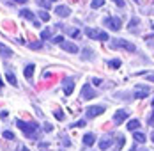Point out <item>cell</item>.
Wrapping results in <instances>:
<instances>
[{"mask_svg": "<svg viewBox=\"0 0 154 151\" xmlns=\"http://www.w3.org/2000/svg\"><path fill=\"white\" fill-rule=\"evenodd\" d=\"M16 124L20 126V130H23L25 133L29 137H35V132H37V126L34 124V123H25V121H21V119H18L16 121Z\"/></svg>", "mask_w": 154, "mask_h": 151, "instance_id": "cell-1", "label": "cell"}, {"mask_svg": "<svg viewBox=\"0 0 154 151\" xmlns=\"http://www.w3.org/2000/svg\"><path fill=\"white\" fill-rule=\"evenodd\" d=\"M113 46H115V48L128 50V52H135V50H137L133 43H129V41H126V39H113Z\"/></svg>", "mask_w": 154, "mask_h": 151, "instance_id": "cell-2", "label": "cell"}, {"mask_svg": "<svg viewBox=\"0 0 154 151\" xmlns=\"http://www.w3.org/2000/svg\"><path fill=\"white\" fill-rule=\"evenodd\" d=\"M105 25H106L110 30L117 32V30H121V20H119V18H115V16H110V18L105 20Z\"/></svg>", "mask_w": 154, "mask_h": 151, "instance_id": "cell-3", "label": "cell"}, {"mask_svg": "<svg viewBox=\"0 0 154 151\" xmlns=\"http://www.w3.org/2000/svg\"><path fill=\"white\" fill-rule=\"evenodd\" d=\"M149 92H151V89H149L147 85H137V87H135V92H133V96L138 98V100H143L145 96H149Z\"/></svg>", "mask_w": 154, "mask_h": 151, "instance_id": "cell-4", "label": "cell"}, {"mask_svg": "<svg viewBox=\"0 0 154 151\" xmlns=\"http://www.w3.org/2000/svg\"><path fill=\"white\" fill-rule=\"evenodd\" d=\"M82 96H83V100H92V98H96V91L92 89L91 84H85V85H83V89H82Z\"/></svg>", "mask_w": 154, "mask_h": 151, "instance_id": "cell-5", "label": "cell"}, {"mask_svg": "<svg viewBox=\"0 0 154 151\" xmlns=\"http://www.w3.org/2000/svg\"><path fill=\"white\" fill-rule=\"evenodd\" d=\"M128 110H117V112H113V124H121L122 121L128 119Z\"/></svg>", "mask_w": 154, "mask_h": 151, "instance_id": "cell-6", "label": "cell"}, {"mask_svg": "<svg viewBox=\"0 0 154 151\" xmlns=\"http://www.w3.org/2000/svg\"><path fill=\"white\" fill-rule=\"evenodd\" d=\"M103 112H105V107H99V105L89 107V108H87V117H96V116H99V114H103Z\"/></svg>", "mask_w": 154, "mask_h": 151, "instance_id": "cell-7", "label": "cell"}, {"mask_svg": "<svg viewBox=\"0 0 154 151\" xmlns=\"http://www.w3.org/2000/svg\"><path fill=\"white\" fill-rule=\"evenodd\" d=\"M55 13L60 16V18H66V16H69L71 9H69L67 5H57V7H55Z\"/></svg>", "mask_w": 154, "mask_h": 151, "instance_id": "cell-8", "label": "cell"}, {"mask_svg": "<svg viewBox=\"0 0 154 151\" xmlns=\"http://www.w3.org/2000/svg\"><path fill=\"white\" fill-rule=\"evenodd\" d=\"M73 91H75V80H69V78H66V82H64V92L69 96Z\"/></svg>", "mask_w": 154, "mask_h": 151, "instance_id": "cell-9", "label": "cell"}, {"mask_svg": "<svg viewBox=\"0 0 154 151\" xmlns=\"http://www.w3.org/2000/svg\"><path fill=\"white\" fill-rule=\"evenodd\" d=\"M60 46L66 50V52H69V53H76L78 52V46L75 45V43H67V41H64Z\"/></svg>", "mask_w": 154, "mask_h": 151, "instance_id": "cell-10", "label": "cell"}, {"mask_svg": "<svg viewBox=\"0 0 154 151\" xmlns=\"http://www.w3.org/2000/svg\"><path fill=\"white\" fill-rule=\"evenodd\" d=\"M94 142H96L94 133H87V135H83V144H85V146H92Z\"/></svg>", "mask_w": 154, "mask_h": 151, "instance_id": "cell-11", "label": "cell"}, {"mask_svg": "<svg viewBox=\"0 0 154 151\" xmlns=\"http://www.w3.org/2000/svg\"><path fill=\"white\" fill-rule=\"evenodd\" d=\"M0 53H2L4 57H11V55H13V50H11V48H7L4 43H0Z\"/></svg>", "mask_w": 154, "mask_h": 151, "instance_id": "cell-12", "label": "cell"}, {"mask_svg": "<svg viewBox=\"0 0 154 151\" xmlns=\"http://www.w3.org/2000/svg\"><path fill=\"white\" fill-rule=\"evenodd\" d=\"M85 34L91 39H99V30H96V29H85Z\"/></svg>", "mask_w": 154, "mask_h": 151, "instance_id": "cell-13", "label": "cell"}, {"mask_svg": "<svg viewBox=\"0 0 154 151\" xmlns=\"http://www.w3.org/2000/svg\"><path fill=\"white\" fill-rule=\"evenodd\" d=\"M23 75H25V78H29V80H30L32 75H34V64H29V66L23 69Z\"/></svg>", "mask_w": 154, "mask_h": 151, "instance_id": "cell-14", "label": "cell"}, {"mask_svg": "<svg viewBox=\"0 0 154 151\" xmlns=\"http://www.w3.org/2000/svg\"><path fill=\"white\" fill-rule=\"evenodd\" d=\"M21 16H23L25 20H29V21H35V18H34V14H32V11H29V9H23V11H21Z\"/></svg>", "mask_w": 154, "mask_h": 151, "instance_id": "cell-15", "label": "cell"}, {"mask_svg": "<svg viewBox=\"0 0 154 151\" xmlns=\"http://www.w3.org/2000/svg\"><path fill=\"white\" fill-rule=\"evenodd\" d=\"M138 126H140V121H137V119H133V121L128 123V130H131V132H137Z\"/></svg>", "mask_w": 154, "mask_h": 151, "instance_id": "cell-16", "label": "cell"}, {"mask_svg": "<svg viewBox=\"0 0 154 151\" xmlns=\"http://www.w3.org/2000/svg\"><path fill=\"white\" fill-rule=\"evenodd\" d=\"M110 146H112V140H110V139H103V140L99 142V149H103V151L108 149Z\"/></svg>", "mask_w": 154, "mask_h": 151, "instance_id": "cell-17", "label": "cell"}, {"mask_svg": "<svg viewBox=\"0 0 154 151\" xmlns=\"http://www.w3.org/2000/svg\"><path fill=\"white\" fill-rule=\"evenodd\" d=\"M51 37V29H45L43 32H41V41H46V39H50Z\"/></svg>", "mask_w": 154, "mask_h": 151, "instance_id": "cell-18", "label": "cell"}, {"mask_svg": "<svg viewBox=\"0 0 154 151\" xmlns=\"http://www.w3.org/2000/svg\"><path fill=\"white\" fill-rule=\"evenodd\" d=\"M135 140H137L138 144H143V142H145V135L140 133V132H135Z\"/></svg>", "mask_w": 154, "mask_h": 151, "instance_id": "cell-19", "label": "cell"}, {"mask_svg": "<svg viewBox=\"0 0 154 151\" xmlns=\"http://www.w3.org/2000/svg\"><path fill=\"white\" fill-rule=\"evenodd\" d=\"M7 80L13 84V85H18V80H16V75L14 73H11V71H7Z\"/></svg>", "mask_w": 154, "mask_h": 151, "instance_id": "cell-20", "label": "cell"}, {"mask_svg": "<svg viewBox=\"0 0 154 151\" xmlns=\"http://www.w3.org/2000/svg\"><path fill=\"white\" fill-rule=\"evenodd\" d=\"M103 4H105V0H92L91 7H92V9H97V7H103Z\"/></svg>", "mask_w": 154, "mask_h": 151, "instance_id": "cell-21", "label": "cell"}, {"mask_svg": "<svg viewBox=\"0 0 154 151\" xmlns=\"http://www.w3.org/2000/svg\"><path fill=\"white\" fill-rule=\"evenodd\" d=\"M29 48H30V50H39V48H43V41H37V43H29Z\"/></svg>", "mask_w": 154, "mask_h": 151, "instance_id": "cell-22", "label": "cell"}, {"mask_svg": "<svg viewBox=\"0 0 154 151\" xmlns=\"http://www.w3.org/2000/svg\"><path fill=\"white\" fill-rule=\"evenodd\" d=\"M108 66H110V68H121V60H119V59L110 60V62H108Z\"/></svg>", "mask_w": 154, "mask_h": 151, "instance_id": "cell-23", "label": "cell"}, {"mask_svg": "<svg viewBox=\"0 0 154 151\" xmlns=\"http://www.w3.org/2000/svg\"><path fill=\"white\" fill-rule=\"evenodd\" d=\"M2 135H4V139H11V140L14 139V133H13V132H9V130H5ZM14 140H16V139H14Z\"/></svg>", "mask_w": 154, "mask_h": 151, "instance_id": "cell-24", "label": "cell"}, {"mask_svg": "<svg viewBox=\"0 0 154 151\" xmlns=\"http://www.w3.org/2000/svg\"><path fill=\"white\" fill-rule=\"evenodd\" d=\"M39 18H41L43 21H48V20H50V14H48L46 11H41V13H39Z\"/></svg>", "mask_w": 154, "mask_h": 151, "instance_id": "cell-25", "label": "cell"}, {"mask_svg": "<svg viewBox=\"0 0 154 151\" xmlns=\"http://www.w3.org/2000/svg\"><path fill=\"white\" fill-rule=\"evenodd\" d=\"M53 43H55V45H62V43H64V37H62V36H55V37H53Z\"/></svg>", "mask_w": 154, "mask_h": 151, "instance_id": "cell-26", "label": "cell"}, {"mask_svg": "<svg viewBox=\"0 0 154 151\" xmlns=\"http://www.w3.org/2000/svg\"><path fill=\"white\" fill-rule=\"evenodd\" d=\"M55 117H57L59 121H64V114H62V110H57V112H55Z\"/></svg>", "mask_w": 154, "mask_h": 151, "instance_id": "cell-27", "label": "cell"}, {"mask_svg": "<svg viewBox=\"0 0 154 151\" xmlns=\"http://www.w3.org/2000/svg\"><path fill=\"white\" fill-rule=\"evenodd\" d=\"M99 39L101 41H108V34L106 32H99Z\"/></svg>", "mask_w": 154, "mask_h": 151, "instance_id": "cell-28", "label": "cell"}, {"mask_svg": "<svg viewBox=\"0 0 154 151\" xmlns=\"http://www.w3.org/2000/svg\"><path fill=\"white\" fill-rule=\"evenodd\" d=\"M75 128H80V126H85V119H82V121H78L76 124H73Z\"/></svg>", "mask_w": 154, "mask_h": 151, "instance_id": "cell-29", "label": "cell"}, {"mask_svg": "<svg viewBox=\"0 0 154 151\" xmlns=\"http://www.w3.org/2000/svg\"><path fill=\"white\" fill-rule=\"evenodd\" d=\"M112 2H115L119 7H124V0H112Z\"/></svg>", "mask_w": 154, "mask_h": 151, "instance_id": "cell-30", "label": "cell"}, {"mask_svg": "<svg viewBox=\"0 0 154 151\" xmlns=\"http://www.w3.org/2000/svg\"><path fill=\"white\" fill-rule=\"evenodd\" d=\"M137 23H138V18H133V20H131V23H129V27H135Z\"/></svg>", "mask_w": 154, "mask_h": 151, "instance_id": "cell-31", "label": "cell"}, {"mask_svg": "<svg viewBox=\"0 0 154 151\" xmlns=\"http://www.w3.org/2000/svg\"><path fill=\"white\" fill-rule=\"evenodd\" d=\"M92 84L94 85H99L101 84V78H92Z\"/></svg>", "mask_w": 154, "mask_h": 151, "instance_id": "cell-32", "label": "cell"}, {"mask_svg": "<svg viewBox=\"0 0 154 151\" xmlns=\"http://www.w3.org/2000/svg\"><path fill=\"white\" fill-rule=\"evenodd\" d=\"M149 124H151V126H152V124H154V112H152V116L149 117Z\"/></svg>", "mask_w": 154, "mask_h": 151, "instance_id": "cell-33", "label": "cell"}, {"mask_svg": "<svg viewBox=\"0 0 154 151\" xmlns=\"http://www.w3.org/2000/svg\"><path fill=\"white\" fill-rule=\"evenodd\" d=\"M78 36H80V30H73V37H75V39H76Z\"/></svg>", "mask_w": 154, "mask_h": 151, "instance_id": "cell-34", "label": "cell"}, {"mask_svg": "<svg viewBox=\"0 0 154 151\" xmlns=\"http://www.w3.org/2000/svg\"><path fill=\"white\" fill-rule=\"evenodd\" d=\"M0 117H7V110H2L0 112Z\"/></svg>", "mask_w": 154, "mask_h": 151, "instance_id": "cell-35", "label": "cell"}, {"mask_svg": "<svg viewBox=\"0 0 154 151\" xmlns=\"http://www.w3.org/2000/svg\"><path fill=\"white\" fill-rule=\"evenodd\" d=\"M45 130L46 132H51V124H45Z\"/></svg>", "mask_w": 154, "mask_h": 151, "instance_id": "cell-36", "label": "cell"}, {"mask_svg": "<svg viewBox=\"0 0 154 151\" xmlns=\"http://www.w3.org/2000/svg\"><path fill=\"white\" fill-rule=\"evenodd\" d=\"M13 2H16V4H27V0H13Z\"/></svg>", "mask_w": 154, "mask_h": 151, "instance_id": "cell-37", "label": "cell"}, {"mask_svg": "<svg viewBox=\"0 0 154 151\" xmlns=\"http://www.w3.org/2000/svg\"><path fill=\"white\" fill-rule=\"evenodd\" d=\"M147 78H149V82H154V75H149Z\"/></svg>", "mask_w": 154, "mask_h": 151, "instance_id": "cell-38", "label": "cell"}, {"mask_svg": "<svg viewBox=\"0 0 154 151\" xmlns=\"http://www.w3.org/2000/svg\"><path fill=\"white\" fill-rule=\"evenodd\" d=\"M21 151H30V149H29V148H25V146H23V148H21Z\"/></svg>", "mask_w": 154, "mask_h": 151, "instance_id": "cell-39", "label": "cell"}, {"mask_svg": "<svg viewBox=\"0 0 154 151\" xmlns=\"http://www.w3.org/2000/svg\"><path fill=\"white\" fill-rule=\"evenodd\" d=\"M2 87H4V82H2V78H0V89H2Z\"/></svg>", "mask_w": 154, "mask_h": 151, "instance_id": "cell-40", "label": "cell"}, {"mask_svg": "<svg viewBox=\"0 0 154 151\" xmlns=\"http://www.w3.org/2000/svg\"><path fill=\"white\" fill-rule=\"evenodd\" d=\"M151 139H152V142H154V132H152V135H151Z\"/></svg>", "mask_w": 154, "mask_h": 151, "instance_id": "cell-41", "label": "cell"}, {"mask_svg": "<svg viewBox=\"0 0 154 151\" xmlns=\"http://www.w3.org/2000/svg\"><path fill=\"white\" fill-rule=\"evenodd\" d=\"M129 151H137V148H131V149H129Z\"/></svg>", "mask_w": 154, "mask_h": 151, "instance_id": "cell-42", "label": "cell"}, {"mask_svg": "<svg viewBox=\"0 0 154 151\" xmlns=\"http://www.w3.org/2000/svg\"><path fill=\"white\" fill-rule=\"evenodd\" d=\"M152 107H154V100H152Z\"/></svg>", "mask_w": 154, "mask_h": 151, "instance_id": "cell-43", "label": "cell"}, {"mask_svg": "<svg viewBox=\"0 0 154 151\" xmlns=\"http://www.w3.org/2000/svg\"><path fill=\"white\" fill-rule=\"evenodd\" d=\"M50 2H55V0H50Z\"/></svg>", "mask_w": 154, "mask_h": 151, "instance_id": "cell-44", "label": "cell"}, {"mask_svg": "<svg viewBox=\"0 0 154 151\" xmlns=\"http://www.w3.org/2000/svg\"><path fill=\"white\" fill-rule=\"evenodd\" d=\"M152 29H154V25H152Z\"/></svg>", "mask_w": 154, "mask_h": 151, "instance_id": "cell-45", "label": "cell"}]
</instances>
